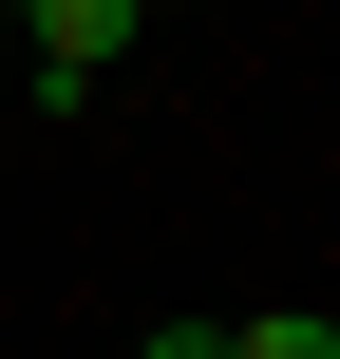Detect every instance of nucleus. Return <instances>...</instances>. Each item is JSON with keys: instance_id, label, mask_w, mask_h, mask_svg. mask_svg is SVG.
<instances>
[{"instance_id": "f257e3e1", "label": "nucleus", "mask_w": 340, "mask_h": 359, "mask_svg": "<svg viewBox=\"0 0 340 359\" xmlns=\"http://www.w3.org/2000/svg\"><path fill=\"white\" fill-rule=\"evenodd\" d=\"M38 19V95H114V57H132V0H19Z\"/></svg>"}, {"instance_id": "f03ea898", "label": "nucleus", "mask_w": 340, "mask_h": 359, "mask_svg": "<svg viewBox=\"0 0 340 359\" xmlns=\"http://www.w3.org/2000/svg\"><path fill=\"white\" fill-rule=\"evenodd\" d=\"M208 359H340V341L303 322V303H284V322H208Z\"/></svg>"}, {"instance_id": "7ed1b4c3", "label": "nucleus", "mask_w": 340, "mask_h": 359, "mask_svg": "<svg viewBox=\"0 0 340 359\" xmlns=\"http://www.w3.org/2000/svg\"><path fill=\"white\" fill-rule=\"evenodd\" d=\"M0 19H19V0H0Z\"/></svg>"}]
</instances>
